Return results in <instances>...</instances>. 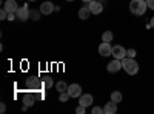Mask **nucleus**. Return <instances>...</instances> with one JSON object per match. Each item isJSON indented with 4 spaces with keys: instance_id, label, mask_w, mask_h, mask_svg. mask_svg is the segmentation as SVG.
I'll return each mask as SVG.
<instances>
[{
    "instance_id": "1",
    "label": "nucleus",
    "mask_w": 154,
    "mask_h": 114,
    "mask_svg": "<svg viewBox=\"0 0 154 114\" xmlns=\"http://www.w3.org/2000/svg\"><path fill=\"white\" fill-rule=\"evenodd\" d=\"M146 9H148V5H146L145 0H131V2H130V11H131V14H134L137 17L145 16Z\"/></svg>"
},
{
    "instance_id": "2",
    "label": "nucleus",
    "mask_w": 154,
    "mask_h": 114,
    "mask_svg": "<svg viewBox=\"0 0 154 114\" xmlns=\"http://www.w3.org/2000/svg\"><path fill=\"white\" fill-rule=\"evenodd\" d=\"M122 66H123L125 72L130 74V75H134V74L139 72V63L133 57H125L122 60Z\"/></svg>"
},
{
    "instance_id": "3",
    "label": "nucleus",
    "mask_w": 154,
    "mask_h": 114,
    "mask_svg": "<svg viewBox=\"0 0 154 114\" xmlns=\"http://www.w3.org/2000/svg\"><path fill=\"white\" fill-rule=\"evenodd\" d=\"M111 56H112L114 59L123 60V59L126 57V49H125L122 45H114V46H112V53H111Z\"/></svg>"
},
{
    "instance_id": "4",
    "label": "nucleus",
    "mask_w": 154,
    "mask_h": 114,
    "mask_svg": "<svg viewBox=\"0 0 154 114\" xmlns=\"http://www.w3.org/2000/svg\"><path fill=\"white\" fill-rule=\"evenodd\" d=\"M29 11H31V9L28 8V5H22V6H19V9H17V12H16V16H17L19 20L25 22V20L29 19Z\"/></svg>"
},
{
    "instance_id": "5",
    "label": "nucleus",
    "mask_w": 154,
    "mask_h": 114,
    "mask_svg": "<svg viewBox=\"0 0 154 114\" xmlns=\"http://www.w3.org/2000/svg\"><path fill=\"white\" fill-rule=\"evenodd\" d=\"M111 53H112L111 42H102V43L99 45V54H100L102 57H108V56H111Z\"/></svg>"
},
{
    "instance_id": "6",
    "label": "nucleus",
    "mask_w": 154,
    "mask_h": 114,
    "mask_svg": "<svg viewBox=\"0 0 154 114\" xmlns=\"http://www.w3.org/2000/svg\"><path fill=\"white\" fill-rule=\"evenodd\" d=\"M26 88L28 90L38 91L40 88H43V82H40L37 77H29V79H26Z\"/></svg>"
},
{
    "instance_id": "7",
    "label": "nucleus",
    "mask_w": 154,
    "mask_h": 114,
    "mask_svg": "<svg viewBox=\"0 0 154 114\" xmlns=\"http://www.w3.org/2000/svg\"><path fill=\"white\" fill-rule=\"evenodd\" d=\"M88 8L91 11V14H96V16L103 11V5H102V2H99V0H91V2L88 3Z\"/></svg>"
},
{
    "instance_id": "8",
    "label": "nucleus",
    "mask_w": 154,
    "mask_h": 114,
    "mask_svg": "<svg viewBox=\"0 0 154 114\" xmlns=\"http://www.w3.org/2000/svg\"><path fill=\"white\" fill-rule=\"evenodd\" d=\"M120 68H123L122 66V60H119V59H114V60H111L108 65H106V71L108 72H117V71H120Z\"/></svg>"
},
{
    "instance_id": "9",
    "label": "nucleus",
    "mask_w": 154,
    "mask_h": 114,
    "mask_svg": "<svg viewBox=\"0 0 154 114\" xmlns=\"http://www.w3.org/2000/svg\"><path fill=\"white\" fill-rule=\"evenodd\" d=\"M56 11V6L53 2H43L40 5V12L43 16H49V14H53V12Z\"/></svg>"
},
{
    "instance_id": "10",
    "label": "nucleus",
    "mask_w": 154,
    "mask_h": 114,
    "mask_svg": "<svg viewBox=\"0 0 154 114\" xmlns=\"http://www.w3.org/2000/svg\"><path fill=\"white\" fill-rule=\"evenodd\" d=\"M68 93H69L71 99L72 97H80L82 96V86L79 83H71V85H68Z\"/></svg>"
},
{
    "instance_id": "11",
    "label": "nucleus",
    "mask_w": 154,
    "mask_h": 114,
    "mask_svg": "<svg viewBox=\"0 0 154 114\" xmlns=\"http://www.w3.org/2000/svg\"><path fill=\"white\" fill-rule=\"evenodd\" d=\"M35 100H37V97L32 93H25L22 96V102H23V105H26V106H32L35 103Z\"/></svg>"
},
{
    "instance_id": "12",
    "label": "nucleus",
    "mask_w": 154,
    "mask_h": 114,
    "mask_svg": "<svg viewBox=\"0 0 154 114\" xmlns=\"http://www.w3.org/2000/svg\"><path fill=\"white\" fill-rule=\"evenodd\" d=\"M3 8L8 11V14H9V12H17L19 5H17L16 0H6V2L3 3Z\"/></svg>"
},
{
    "instance_id": "13",
    "label": "nucleus",
    "mask_w": 154,
    "mask_h": 114,
    "mask_svg": "<svg viewBox=\"0 0 154 114\" xmlns=\"http://www.w3.org/2000/svg\"><path fill=\"white\" fill-rule=\"evenodd\" d=\"M79 105H83V106H91L93 105V96L91 94H82L79 97Z\"/></svg>"
},
{
    "instance_id": "14",
    "label": "nucleus",
    "mask_w": 154,
    "mask_h": 114,
    "mask_svg": "<svg viewBox=\"0 0 154 114\" xmlns=\"http://www.w3.org/2000/svg\"><path fill=\"white\" fill-rule=\"evenodd\" d=\"M103 112L105 114H116L117 112V103L112 102V100H109V102L105 103V106H103Z\"/></svg>"
},
{
    "instance_id": "15",
    "label": "nucleus",
    "mask_w": 154,
    "mask_h": 114,
    "mask_svg": "<svg viewBox=\"0 0 154 114\" xmlns=\"http://www.w3.org/2000/svg\"><path fill=\"white\" fill-rule=\"evenodd\" d=\"M89 16H91V11H89L88 5L79 9V19H82V20H86V19H88Z\"/></svg>"
},
{
    "instance_id": "16",
    "label": "nucleus",
    "mask_w": 154,
    "mask_h": 114,
    "mask_svg": "<svg viewBox=\"0 0 154 114\" xmlns=\"http://www.w3.org/2000/svg\"><path fill=\"white\" fill-rule=\"evenodd\" d=\"M111 100H112V102H116V103H120L122 100H123L122 93H120V91H112V93H111Z\"/></svg>"
},
{
    "instance_id": "17",
    "label": "nucleus",
    "mask_w": 154,
    "mask_h": 114,
    "mask_svg": "<svg viewBox=\"0 0 154 114\" xmlns=\"http://www.w3.org/2000/svg\"><path fill=\"white\" fill-rule=\"evenodd\" d=\"M56 90H57L59 93H63V91H68V85H66V82H63V80L57 82V83H56Z\"/></svg>"
},
{
    "instance_id": "18",
    "label": "nucleus",
    "mask_w": 154,
    "mask_h": 114,
    "mask_svg": "<svg viewBox=\"0 0 154 114\" xmlns=\"http://www.w3.org/2000/svg\"><path fill=\"white\" fill-rule=\"evenodd\" d=\"M71 99V96H69V93L68 91H63V93H59V100L62 103H65V102H68V100Z\"/></svg>"
},
{
    "instance_id": "19",
    "label": "nucleus",
    "mask_w": 154,
    "mask_h": 114,
    "mask_svg": "<svg viewBox=\"0 0 154 114\" xmlns=\"http://www.w3.org/2000/svg\"><path fill=\"white\" fill-rule=\"evenodd\" d=\"M112 37H114V34L111 31H105L102 34V42H112Z\"/></svg>"
},
{
    "instance_id": "20",
    "label": "nucleus",
    "mask_w": 154,
    "mask_h": 114,
    "mask_svg": "<svg viewBox=\"0 0 154 114\" xmlns=\"http://www.w3.org/2000/svg\"><path fill=\"white\" fill-rule=\"evenodd\" d=\"M40 14H42V12H40V9H31L29 11V19L31 20H38V19H40Z\"/></svg>"
},
{
    "instance_id": "21",
    "label": "nucleus",
    "mask_w": 154,
    "mask_h": 114,
    "mask_svg": "<svg viewBox=\"0 0 154 114\" xmlns=\"http://www.w3.org/2000/svg\"><path fill=\"white\" fill-rule=\"evenodd\" d=\"M53 86H54V80L51 79V77H46V79H43V88L49 90V88H53Z\"/></svg>"
},
{
    "instance_id": "22",
    "label": "nucleus",
    "mask_w": 154,
    "mask_h": 114,
    "mask_svg": "<svg viewBox=\"0 0 154 114\" xmlns=\"http://www.w3.org/2000/svg\"><path fill=\"white\" fill-rule=\"evenodd\" d=\"M93 114H105L103 112V108H100V106H93Z\"/></svg>"
},
{
    "instance_id": "23",
    "label": "nucleus",
    "mask_w": 154,
    "mask_h": 114,
    "mask_svg": "<svg viewBox=\"0 0 154 114\" xmlns=\"http://www.w3.org/2000/svg\"><path fill=\"white\" fill-rule=\"evenodd\" d=\"M0 19H2V20H6L8 19V11L5 8H2V11H0Z\"/></svg>"
},
{
    "instance_id": "24",
    "label": "nucleus",
    "mask_w": 154,
    "mask_h": 114,
    "mask_svg": "<svg viewBox=\"0 0 154 114\" xmlns=\"http://www.w3.org/2000/svg\"><path fill=\"white\" fill-rule=\"evenodd\" d=\"M85 109H86V106H83V105H79L75 108V112L77 114H85Z\"/></svg>"
},
{
    "instance_id": "25",
    "label": "nucleus",
    "mask_w": 154,
    "mask_h": 114,
    "mask_svg": "<svg viewBox=\"0 0 154 114\" xmlns=\"http://www.w3.org/2000/svg\"><path fill=\"white\" fill-rule=\"evenodd\" d=\"M126 57H136V49H126Z\"/></svg>"
},
{
    "instance_id": "26",
    "label": "nucleus",
    "mask_w": 154,
    "mask_h": 114,
    "mask_svg": "<svg viewBox=\"0 0 154 114\" xmlns=\"http://www.w3.org/2000/svg\"><path fill=\"white\" fill-rule=\"evenodd\" d=\"M146 5H148V8H149V9H152V11H154V0H146Z\"/></svg>"
},
{
    "instance_id": "27",
    "label": "nucleus",
    "mask_w": 154,
    "mask_h": 114,
    "mask_svg": "<svg viewBox=\"0 0 154 114\" xmlns=\"http://www.w3.org/2000/svg\"><path fill=\"white\" fill-rule=\"evenodd\" d=\"M6 111V105L5 103H0V112H5Z\"/></svg>"
},
{
    "instance_id": "28",
    "label": "nucleus",
    "mask_w": 154,
    "mask_h": 114,
    "mask_svg": "<svg viewBox=\"0 0 154 114\" xmlns=\"http://www.w3.org/2000/svg\"><path fill=\"white\" fill-rule=\"evenodd\" d=\"M149 26L154 28V17H151V22H149Z\"/></svg>"
},
{
    "instance_id": "29",
    "label": "nucleus",
    "mask_w": 154,
    "mask_h": 114,
    "mask_svg": "<svg viewBox=\"0 0 154 114\" xmlns=\"http://www.w3.org/2000/svg\"><path fill=\"white\" fill-rule=\"evenodd\" d=\"M82 2H85V3H89V2H91V0H82Z\"/></svg>"
},
{
    "instance_id": "30",
    "label": "nucleus",
    "mask_w": 154,
    "mask_h": 114,
    "mask_svg": "<svg viewBox=\"0 0 154 114\" xmlns=\"http://www.w3.org/2000/svg\"><path fill=\"white\" fill-rule=\"evenodd\" d=\"M28 2H35V0H28Z\"/></svg>"
},
{
    "instance_id": "31",
    "label": "nucleus",
    "mask_w": 154,
    "mask_h": 114,
    "mask_svg": "<svg viewBox=\"0 0 154 114\" xmlns=\"http://www.w3.org/2000/svg\"><path fill=\"white\" fill-rule=\"evenodd\" d=\"M66 2H74V0H66Z\"/></svg>"
},
{
    "instance_id": "32",
    "label": "nucleus",
    "mask_w": 154,
    "mask_h": 114,
    "mask_svg": "<svg viewBox=\"0 0 154 114\" xmlns=\"http://www.w3.org/2000/svg\"><path fill=\"white\" fill-rule=\"evenodd\" d=\"M99 2H105V0H99Z\"/></svg>"
}]
</instances>
